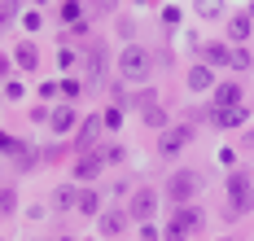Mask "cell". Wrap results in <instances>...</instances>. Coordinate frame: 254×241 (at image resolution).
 <instances>
[{"mask_svg":"<svg viewBox=\"0 0 254 241\" xmlns=\"http://www.w3.org/2000/svg\"><path fill=\"white\" fill-rule=\"evenodd\" d=\"M119 70H123V79L145 83V79H149V70H153V61H149V53H145L140 44H127L123 57H119Z\"/></svg>","mask_w":254,"mask_h":241,"instance_id":"1","label":"cell"},{"mask_svg":"<svg viewBox=\"0 0 254 241\" xmlns=\"http://www.w3.org/2000/svg\"><path fill=\"white\" fill-rule=\"evenodd\" d=\"M197 228H202V215L193 211V206H180L171 215V224H167V241H184V237H193Z\"/></svg>","mask_w":254,"mask_h":241,"instance_id":"2","label":"cell"},{"mask_svg":"<svg viewBox=\"0 0 254 241\" xmlns=\"http://www.w3.org/2000/svg\"><path fill=\"white\" fill-rule=\"evenodd\" d=\"M197 188H202V176H197V171H176L167 193H171V202H189Z\"/></svg>","mask_w":254,"mask_h":241,"instance_id":"3","label":"cell"},{"mask_svg":"<svg viewBox=\"0 0 254 241\" xmlns=\"http://www.w3.org/2000/svg\"><path fill=\"white\" fill-rule=\"evenodd\" d=\"M228 202H232V211H250L254 206V188L246 176H232L228 180Z\"/></svg>","mask_w":254,"mask_h":241,"instance_id":"4","label":"cell"},{"mask_svg":"<svg viewBox=\"0 0 254 241\" xmlns=\"http://www.w3.org/2000/svg\"><path fill=\"white\" fill-rule=\"evenodd\" d=\"M153 211H158L153 188H136V193H131V219H136V224H145V219H153Z\"/></svg>","mask_w":254,"mask_h":241,"instance_id":"5","label":"cell"},{"mask_svg":"<svg viewBox=\"0 0 254 241\" xmlns=\"http://www.w3.org/2000/svg\"><path fill=\"white\" fill-rule=\"evenodd\" d=\"M101 167H105L101 149H88V154L75 162V176H79V180H97V176H101Z\"/></svg>","mask_w":254,"mask_h":241,"instance_id":"6","label":"cell"},{"mask_svg":"<svg viewBox=\"0 0 254 241\" xmlns=\"http://www.w3.org/2000/svg\"><path fill=\"white\" fill-rule=\"evenodd\" d=\"M215 110H241V83H219L215 88Z\"/></svg>","mask_w":254,"mask_h":241,"instance_id":"7","label":"cell"},{"mask_svg":"<svg viewBox=\"0 0 254 241\" xmlns=\"http://www.w3.org/2000/svg\"><path fill=\"white\" fill-rule=\"evenodd\" d=\"M189 140H193V127H171V132L162 136V145H158V149H162V154H180Z\"/></svg>","mask_w":254,"mask_h":241,"instance_id":"8","label":"cell"},{"mask_svg":"<svg viewBox=\"0 0 254 241\" xmlns=\"http://www.w3.org/2000/svg\"><path fill=\"white\" fill-rule=\"evenodd\" d=\"M49 127H53V132H70V127H75V106L49 110Z\"/></svg>","mask_w":254,"mask_h":241,"instance_id":"9","label":"cell"},{"mask_svg":"<svg viewBox=\"0 0 254 241\" xmlns=\"http://www.w3.org/2000/svg\"><path fill=\"white\" fill-rule=\"evenodd\" d=\"M189 88H193V92L219 88V83H215V70H210V66H193V70H189Z\"/></svg>","mask_w":254,"mask_h":241,"instance_id":"10","label":"cell"},{"mask_svg":"<svg viewBox=\"0 0 254 241\" xmlns=\"http://www.w3.org/2000/svg\"><path fill=\"white\" fill-rule=\"evenodd\" d=\"M215 123L219 127H241L246 123V110H215Z\"/></svg>","mask_w":254,"mask_h":241,"instance_id":"11","label":"cell"},{"mask_svg":"<svg viewBox=\"0 0 254 241\" xmlns=\"http://www.w3.org/2000/svg\"><path fill=\"white\" fill-rule=\"evenodd\" d=\"M228 35L237 40V44H246V35H250V18H246V13H237V18L228 22Z\"/></svg>","mask_w":254,"mask_h":241,"instance_id":"12","label":"cell"},{"mask_svg":"<svg viewBox=\"0 0 254 241\" xmlns=\"http://www.w3.org/2000/svg\"><path fill=\"white\" fill-rule=\"evenodd\" d=\"M97 75H105V49L88 53V79H97Z\"/></svg>","mask_w":254,"mask_h":241,"instance_id":"13","label":"cell"},{"mask_svg":"<svg viewBox=\"0 0 254 241\" xmlns=\"http://www.w3.org/2000/svg\"><path fill=\"white\" fill-rule=\"evenodd\" d=\"M53 202H57L62 211H70V206H79V197H75V188H70V184H62V188H57V193H53Z\"/></svg>","mask_w":254,"mask_h":241,"instance_id":"14","label":"cell"},{"mask_svg":"<svg viewBox=\"0 0 254 241\" xmlns=\"http://www.w3.org/2000/svg\"><path fill=\"white\" fill-rule=\"evenodd\" d=\"M101 233L105 237H119L123 233V215H101Z\"/></svg>","mask_w":254,"mask_h":241,"instance_id":"15","label":"cell"},{"mask_svg":"<svg viewBox=\"0 0 254 241\" xmlns=\"http://www.w3.org/2000/svg\"><path fill=\"white\" fill-rule=\"evenodd\" d=\"M202 57H206V66L210 61H228V49L224 44H202Z\"/></svg>","mask_w":254,"mask_h":241,"instance_id":"16","label":"cell"},{"mask_svg":"<svg viewBox=\"0 0 254 241\" xmlns=\"http://www.w3.org/2000/svg\"><path fill=\"white\" fill-rule=\"evenodd\" d=\"M228 66L232 70H246V66H250V53H246V49H228Z\"/></svg>","mask_w":254,"mask_h":241,"instance_id":"17","label":"cell"},{"mask_svg":"<svg viewBox=\"0 0 254 241\" xmlns=\"http://www.w3.org/2000/svg\"><path fill=\"white\" fill-rule=\"evenodd\" d=\"M79 211H83V215H97V211H101L97 193H79Z\"/></svg>","mask_w":254,"mask_h":241,"instance_id":"18","label":"cell"},{"mask_svg":"<svg viewBox=\"0 0 254 241\" xmlns=\"http://www.w3.org/2000/svg\"><path fill=\"white\" fill-rule=\"evenodd\" d=\"M18 61H22L26 70H35V61H40V57H35V49H18Z\"/></svg>","mask_w":254,"mask_h":241,"instance_id":"19","label":"cell"},{"mask_svg":"<svg viewBox=\"0 0 254 241\" xmlns=\"http://www.w3.org/2000/svg\"><path fill=\"white\" fill-rule=\"evenodd\" d=\"M79 9H83V4H62V18H66V22H75Z\"/></svg>","mask_w":254,"mask_h":241,"instance_id":"20","label":"cell"},{"mask_svg":"<svg viewBox=\"0 0 254 241\" xmlns=\"http://www.w3.org/2000/svg\"><path fill=\"white\" fill-rule=\"evenodd\" d=\"M219 9H224V4H197V13H202V18H219Z\"/></svg>","mask_w":254,"mask_h":241,"instance_id":"21","label":"cell"},{"mask_svg":"<svg viewBox=\"0 0 254 241\" xmlns=\"http://www.w3.org/2000/svg\"><path fill=\"white\" fill-rule=\"evenodd\" d=\"M162 119H167V114H162V110H158V106H153L149 114H145V123H153V127H162Z\"/></svg>","mask_w":254,"mask_h":241,"instance_id":"22","label":"cell"},{"mask_svg":"<svg viewBox=\"0 0 254 241\" xmlns=\"http://www.w3.org/2000/svg\"><path fill=\"white\" fill-rule=\"evenodd\" d=\"M250 18H254V4H250Z\"/></svg>","mask_w":254,"mask_h":241,"instance_id":"23","label":"cell"}]
</instances>
